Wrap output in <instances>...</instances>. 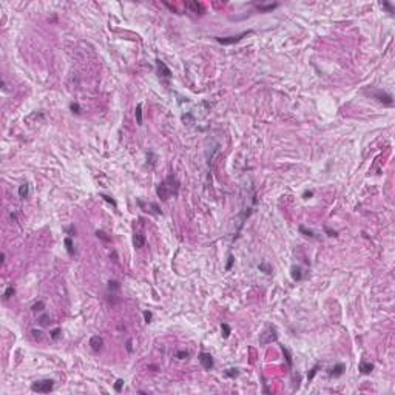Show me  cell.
I'll use <instances>...</instances> for the list:
<instances>
[{
    "label": "cell",
    "instance_id": "cell-1",
    "mask_svg": "<svg viewBox=\"0 0 395 395\" xmlns=\"http://www.w3.org/2000/svg\"><path fill=\"white\" fill-rule=\"evenodd\" d=\"M156 191H158V196L161 198L162 201H168L171 196H176V194H178V191H179V182L176 181V178L173 176V175H170L164 182H161V184L158 185Z\"/></svg>",
    "mask_w": 395,
    "mask_h": 395
},
{
    "label": "cell",
    "instance_id": "cell-2",
    "mask_svg": "<svg viewBox=\"0 0 395 395\" xmlns=\"http://www.w3.org/2000/svg\"><path fill=\"white\" fill-rule=\"evenodd\" d=\"M276 340H278V330H276L275 326H267L265 330L259 335V344H261V346L275 343Z\"/></svg>",
    "mask_w": 395,
    "mask_h": 395
},
{
    "label": "cell",
    "instance_id": "cell-3",
    "mask_svg": "<svg viewBox=\"0 0 395 395\" xmlns=\"http://www.w3.org/2000/svg\"><path fill=\"white\" fill-rule=\"evenodd\" d=\"M54 387V381L53 380H40V381H34L31 384V390L39 392V393H49Z\"/></svg>",
    "mask_w": 395,
    "mask_h": 395
},
{
    "label": "cell",
    "instance_id": "cell-4",
    "mask_svg": "<svg viewBox=\"0 0 395 395\" xmlns=\"http://www.w3.org/2000/svg\"><path fill=\"white\" fill-rule=\"evenodd\" d=\"M372 97H375L378 102H381L383 105H387V107H392L393 105V99H392V94L386 93V91H381V90H377V91H370L369 93Z\"/></svg>",
    "mask_w": 395,
    "mask_h": 395
},
{
    "label": "cell",
    "instance_id": "cell-5",
    "mask_svg": "<svg viewBox=\"0 0 395 395\" xmlns=\"http://www.w3.org/2000/svg\"><path fill=\"white\" fill-rule=\"evenodd\" d=\"M252 33H253V31L249 30V31H244V33H241V34H238V36H230V37H216V40H218L219 43H222V45H233V43L242 40L245 36H249V34H252Z\"/></svg>",
    "mask_w": 395,
    "mask_h": 395
},
{
    "label": "cell",
    "instance_id": "cell-6",
    "mask_svg": "<svg viewBox=\"0 0 395 395\" xmlns=\"http://www.w3.org/2000/svg\"><path fill=\"white\" fill-rule=\"evenodd\" d=\"M137 204H139V207H141L144 212H147V213H155V215H161V213H162L161 208H159V205L155 204V202H144L142 199H137Z\"/></svg>",
    "mask_w": 395,
    "mask_h": 395
},
{
    "label": "cell",
    "instance_id": "cell-7",
    "mask_svg": "<svg viewBox=\"0 0 395 395\" xmlns=\"http://www.w3.org/2000/svg\"><path fill=\"white\" fill-rule=\"evenodd\" d=\"M199 361H201V364H202V367H204L205 370H212L213 366H215L213 357H212L210 354H205V352H202V354L199 355Z\"/></svg>",
    "mask_w": 395,
    "mask_h": 395
},
{
    "label": "cell",
    "instance_id": "cell-8",
    "mask_svg": "<svg viewBox=\"0 0 395 395\" xmlns=\"http://www.w3.org/2000/svg\"><path fill=\"white\" fill-rule=\"evenodd\" d=\"M90 346H91V349H93V352H99L102 347H104V338L102 336H99V335H94V336H91V340H90Z\"/></svg>",
    "mask_w": 395,
    "mask_h": 395
},
{
    "label": "cell",
    "instance_id": "cell-9",
    "mask_svg": "<svg viewBox=\"0 0 395 395\" xmlns=\"http://www.w3.org/2000/svg\"><path fill=\"white\" fill-rule=\"evenodd\" d=\"M156 66H158V73H159V76H162V77H171V71H170V68L161 60V59H156Z\"/></svg>",
    "mask_w": 395,
    "mask_h": 395
},
{
    "label": "cell",
    "instance_id": "cell-10",
    "mask_svg": "<svg viewBox=\"0 0 395 395\" xmlns=\"http://www.w3.org/2000/svg\"><path fill=\"white\" fill-rule=\"evenodd\" d=\"M344 370H346V366L343 364V363H338V364H335L330 370H329V375L330 377H341L343 374H344Z\"/></svg>",
    "mask_w": 395,
    "mask_h": 395
},
{
    "label": "cell",
    "instance_id": "cell-11",
    "mask_svg": "<svg viewBox=\"0 0 395 395\" xmlns=\"http://www.w3.org/2000/svg\"><path fill=\"white\" fill-rule=\"evenodd\" d=\"M290 275L293 281H301L303 279V269L300 265H292L290 269Z\"/></svg>",
    "mask_w": 395,
    "mask_h": 395
},
{
    "label": "cell",
    "instance_id": "cell-12",
    "mask_svg": "<svg viewBox=\"0 0 395 395\" xmlns=\"http://www.w3.org/2000/svg\"><path fill=\"white\" fill-rule=\"evenodd\" d=\"M358 370H360L361 374L367 375V374H370V372L374 370V364H372V363H367V361H361L360 366H358Z\"/></svg>",
    "mask_w": 395,
    "mask_h": 395
},
{
    "label": "cell",
    "instance_id": "cell-13",
    "mask_svg": "<svg viewBox=\"0 0 395 395\" xmlns=\"http://www.w3.org/2000/svg\"><path fill=\"white\" fill-rule=\"evenodd\" d=\"M133 245L136 247V249H142V247L145 245V236H144L142 233H134V236H133Z\"/></svg>",
    "mask_w": 395,
    "mask_h": 395
},
{
    "label": "cell",
    "instance_id": "cell-14",
    "mask_svg": "<svg viewBox=\"0 0 395 395\" xmlns=\"http://www.w3.org/2000/svg\"><path fill=\"white\" fill-rule=\"evenodd\" d=\"M185 8L191 9V11L196 12V14H198V12L201 14V12L204 11V8H202V5H201L199 2H187V3H185Z\"/></svg>",
    "mask_w": 395,
    "mask_h": 395
},
{
    "label": "cell",
    "instance_id": "cell-15",
    "mask_svg": "<svg viewBox=\"0 0 395 395\" xmlns=\"http://www.w3.org/2000/svg\"><path fill=\"white\" fill-rule=\"evenodd\" d=\"M28 194H30V185L25 182L19 187V196H20V199H25V198H28Z\"/></svg>",
    "mask_w": 395,
    "mask_h": 395
},
{
    "label": "cell",
    "instance_id": "cell-16",
    "mask_svg": "<svg viewBox=\"0 0 395 395\" xmlns=\"http://www.w3.org/2000/svg\"><path fill=\"white\" fill-rule=\"evenodd\" d=\"M281 351H283V354H284V358H286V361H287L289 367H292L293 361H292V354H290V351L286 347V346H281Z\"/></svg>",
    "mask_w": 395,
    "mask_h": 395
},
{
    "label": "cell",
    "instance_id": "cell-17",
    "mask_svg": "<svg viewBox=\"0 0 395 395\" xmlns=\"http://www.w3.org/2000/svg\"><path fill=\"white\" fill-rule=\"evenodd\" d=\"M65 247H66V252L69 253V255H74V244H73V239H71V236H68V238H65Z\"/></svg>",
    "mask_w": 395,
    "mask_h": 395
},
{
    "label": "cell",
    "instance_id": "cell-18",
    "mask_svg": "<svg viewBox=\"0 0 395 395\" xmlns=\"http://www.w3.org/2000/svg\"><path fill=\"white\" fill-rule=\"evenodd\" d=\"M134 114H136V122L139 123V125H142V104H137V105H136Z\"/></svg>",
    "mask_w": 395,
    "mask_h": 395
},
{
    "label": "cell",
    "instance_id": "cell-19",
    "mask_svg": "<svg viewBox=\"0 0 395 395\" xmlns=\"http://www.w3.org/2000/svg\"><path fill=\"white\" fill-rule=\"evenodd\" d=\"M221 329H222V336H224V338H229V336H230V333H232V329H230V326H229V324L222 323V324H221Z\"/></svg>",
    "mask_w": 395,
    "mask_h": 395
},
{
    "label": "cell",
    "instance_id": "cell-20",
    "mask_svg": "<svg viewBox=\"0 0 395 395\" xmlns=\"http://www.w3.org/2000/svg\"><path fill=\"white\" fill-rule=\"evenodd\" d=\"M258 269H259V270H262L265 275H270V273H272V267H270L267 262H261V264L258 265Z\"/></svg>",
    "mask_w": 395,
    "mask_h": 395
},
{
    "label": "cell",
    "instance_id": "cell-21",
    "mask_svg": "<svg viewBox=\"0 0 395 395\" xmlns=\"http://www.w3.org/2000/svg\"><path fill=\"white\" fill-rule=\"evenodd\" d=\"M14 292H16V290H14V287H12V286H8V287H6V290H5V293H3V300H5V301H6V300H9L11 296L14 295Z\"/></svg>",
    "mask_w": 395,
    "mask_h": 395
},
{
    "label": "cell",
    "instance_id": "cell-22",
    "mask_svg": "<svg viewBox=\"0 0 395 395\" xmlns=\"http://www.w3.org/2000/svg\"><path fill=\"white\" fill-rule=\"evenodd\" d=\"M278 6V3H272V5H258L256 8L259 9V11H272V9H275Z\"/></svg>",
    "mask_w": 395,
    "mask_h": 395
},
{
    "label": "cell",
    "instance_id": "cell-23",
    "mask_svg": "<svg viewBox=\"0 0 395 395\" xmlns=\"http://www.w3.org/2000/svg\"><path fill=\"white\" fill-rule=\"evenodd\" d=\"M37 321H39L42 326H49V323H51V318H49V315H42Z\"/></svg>",
    "mask_w": 395,
    "mask_h": 395
},
{
    "label": "cell",
    "instance_id": "cell-24",
    "mask_svg": "<svg viewBox=\"0 0 395 395\" xmlns=\"http://www.w3.org/2000/svg\"><path fill=\"white\" fill-rule=\"evenodd\" d=\"M300 233H303L304 236H309V238H315V233L309 229H306L304 226H300Z\"/></svg>",
    "mask_w": 395,
    "mask_h": 395
},
{
    "label": "cell",
    "instance_id": "cell-25",
    "mask_svg": "<svg viewBox=\"0 0 395 395\" xmlns=\"http://www.w3.org/2000/svg\"><path fill=\"white\" fill-rule=\"evenodd\" d=\"M45 309V304H43V301H37V303H34L33 304V307H31V310L33 312H42Z\"/></svg>",
    "mask_w": 395,
    "mask_h": 395
},
{
    "label": "cell",
    "instance_id": "cell-26",
    "mask_svg": "<svg viewBox=\"0 0 395 395\" xmlns=\"http://www.w3.org/2000/svg\"><path fill=\"white\" fill-rule=\"evenodd\" d=\"M31 336H33V340H36V341H40V340L43 338V333H42V330L33 329V330H31Z\"/></svg>",
    "mask_w": 395,
    "mask_h": 395
},
{
    "label": "cell",
    "instance_id": "cell-27",
    "mask_svg": "<svg viewBox=\"0 0 395 395\" xmlns=\"http://www.w3.org/2000/svg\"><path fill=\"white\" fill-rule=\"evenodd\" d=\"M96 236H97V238H101V239H102V241H105V242H110V241H111V238H110V236H107V233H105V232H102V230H97V232H96Z\"/></svg>",
    "mask_w": 395,
    "mask_h": 395
},
{
    "label": "cell",
    "instance_id": "cell-28",
    "mask_svg": "<svg viewBox=\"0 0 395 395\" xmlns=\"http://www.w3.org/2000/svg\"><path fill=\"white\" fill-rule=\"evenodd\" d=\"M238 374H239V370H238L236 367H232V369H227V370H226V375H227V377H230V378H235V377H238Z\"/></svg>",
    "mask_w": 395,
    "mask_h": 395
},
{
    "label": "cell",
    "instance_id": "cell-29",
    "mask_svg": "<svg viewBox=\"0 0 395 395\" xmlns=\"http://www.w3.org/2000/svg\"><path fill=\"white\" fill-rule=\"evenodd\" d=\"M175 357H176L178 360H187V358H188V352H187V351H178V352L175 354Z\"/></svg>",
    "mask_w": 395,
    "mask_h": 395
},
{
    "label": "cell",
    "instance_id": "cell-30",
    "mask_svg": "<svg viewBox=\"0 0 395 395\" xmlns=\"http://www.w3.org/2000/svg\"><path fill=\"white\" fill-rule=\"evenodd\" d=\"M69 108H71V111H73V113H76V114H79V113H80V105H79L77 102H71Z\"/></svg>",
    "mask_w": 395,
    "mask_h": 395
},
{
    "label": "cell",
    "instance_id": "cell-31",
    "mask_svg": "<svg viewBox=\"0 0 395 395\" xmlns=\"http://www.w3.org/2000/svg\"><path fill=\"white\" fill-rule=\"evenodd\" d=\"M108 289H110L111 292H113V290H119V289H120V284H119L117 281H110V283H108Z\"/></svg>",
    "mask_w": 395,
    "mask_h": 395
},
{
    "label": "cell",
    "instance_id": "cell-32",
    "mask_svg": "<svg viewBox=\"0 0 395 395\" xmlns=\"http://www.w3.org/2000/svg\"><path fill=\"white\" fill-rule=\"evenodd\" d=\"M318 369H319V364H316V366H313V367L310 369V374L307 375V378H309V380H312V378H313V377L316 375V372H318Z\"/></svg>",
    "mask_w": 395,
    "mask_h": 395
},
{
    "label": "cell",
    "instance_id": "cell-33",
    "mask_svg": "<svg viewBox=\"0 0 395 395\" xmlns=\"http://www.w3.org/2000/svg\"><path fill=\"white\" fill-rule=\"evenodd\" d=\"M101 198H104V199H105L107 202H110V204H111L113 207H116V205H117V204H116V201L113 199L111 196H107V194H101Z\"/></svg>",
    "mask_w": 395,
    "mask_h": 395
},
{
    "label": "cell",
    "instance_id": "cell-34",
    "mask_svg": "<svg viewBox=\"0 0 395 395\" xmlns=\"http://www.w3.org/2000/svg\"><path fill=\"white\" fill-rule=\"evenodd\" d=\"M122 387H123V380H117L116 384H114V390H116V392H120Z\"/></svg>",
    "mask_w": 395,
    "mask_h": 395
},
{
    "label": "cell",
    "instance_id": "cell-35",
    "mask_svg": "<svg viewBox=\"0 0 395 395\" xmlns=\"http://www.w3.org/2000/svg\"><path fill=\"white\" fill-rule=\"evenodd\" d=\"M233 262H235V258H233V255H229V261H227L226 270H230V269H232V265H233Z\"/></svg>",
    "mask_w": 395,
    "mask_h": 395
},
{
    "label": "cell",
    "instance_id": "cell-36",
    "mask_svg": "<svg viewBox=\"0 0 395 395\" xmlns=\"http://www.w3.org/2000/svg\"><path fill=\"white\" fill-rule=\"evenodd\" d=\"M144 318H145V323H150V321H151V318H153L151 312H148V310H145V312H144Z\"/></svg>",
    "mask_w": 395,
    "mask_h": 395
},
{
    "label": "cell",
    "instance_id": "cell-37",
    "mask_svg": "<svg viewBox=\"0 0 395 395\" xmlns=\"http://www.w3.org/2000/svg\"><path fill=\"white\" fill-rule=\"evenodd\" d=\"M381 6H383V8H386V9H387V12H393V6H392L389 2H383V3H381Z\"/></svg>",
    "mask_w": 395,
    "mask_h": 395
},
{
    "label": "cell",
    "instance_id": "cell-38",
    "mask_svg": "<svg viewBox=\"0 0 395 395\" xmlns=\"http://www.w3.org/2000/svg\"><path fill=\"white\" fill-rule=\"evenodd\" d=\"M324 232L329 235V236H338V232L336 230H332V229H329V227H324Z\"/></svg>",
    "mask_w": 395,
    "mask_h": 395
},
{
    "label": "cell",
    "instance_id": "cell-39",
    "mask_svg": "<svg viewBox=\"0 0 395 395\" xmlns=\"http://www.w3.org/2000/svg\"><path fill=\"white\" fill-rule=\"evenodd\" d=\"M59 336H60V329H54V330L51 332V338H53V340H57Z\"/></svg>",
    "mask_w": 395,
    "mask_h": 395
},
{
    "label": "cell",
    "instance_id": "cell-40",
    "mask_svg": "<svg viewBox=\"0 0 395 395\" xmlns=\"http://www.w3.org/2000/svg\"><path fill=\"white\" fill-rule=\"evenodd\" d=\"M312 196H313V191H312V190H306V191L303 193L304 199H309V198H312Z\"/></svg>",
    "mask_w": 395,
    "mask_h": 395
},
{
    "label": "cell",
    "instance_id": "cell-41",
    "mask_svg": "<svg viewBox=\"0 0 395 395\" xmlns=\"http://www.w3.org/2000/svg\"><path fill=\"white\" fill-rule=\"evenodd\" d=\"M127 351L131 354L133 352V346H131V340H127Z\"/></svg>",
    "mask_w": 395,
    "mask_h": 395
},
{
    "label": "cell",
    "instance_id": "cell-42",
    "mask_svg": "<svg viewBox=\"0 0 395 395\" xmlns=\"http://www.w3.org/2000/svg\"><path fill=\"white\" fill-rule=\"evenodd\" d=\"M66 232H68V233H69V236H73V235H74V233H76V229H74V227H73V226H71V227H68V229H66Z\"/></svg>",
    "mask_w": 395,
    "mask_h": 395
}]
</instances>
